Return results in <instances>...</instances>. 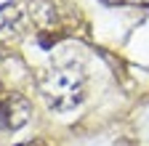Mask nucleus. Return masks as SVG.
Wrapping results in <instances>:
<instances>
[{
    "instance_id": "nucleus-1",
    "label": "nucleus",
    "mask_w": 149,
    "mask_h": 146,
    "mask_svg": "<svg viewBox=\"0 0 149 146\" xmlns=\"http://www.w3.org/2000/svg\"><path fill=\"white\" fill-rule=\"evenodd\" d=\"M37 90L53 112H69L85 98V72L80 64H56L37 77Z\"/></svg>"
},
{
    "instance_id": "nucleus-2",
    "label": "nucleus",
    "mask_w": 149,
    "mask_h": 146,
    "mask_svg": "<svg viewBox=\"0 0 149 146\" xmlns=\"http://www.w3.org/2000/svg\"><path fill=\"white\" fill-rule=\"evenodd\" d=\"M32 117V104L27 96L16 90L0 88V127L3 130H19Z\"/></svg>"
},
{
    "instance_id": "nucleus-3",
    "label": "nucleus",
    "mask_w": 149,
    "mask_h": 146,
    "mask_svg": "<svg viewBox=\"0 0 149 146\" xmlns=\"http://www.w3.org/2000/svg\"><path fill=\"white\" fill-rule=\"evenodd\" d=\"M27 27V11L19 3H0V43H13Z\"/></svg>"
},
{
    "instance_id": "nucleus-4",
    "label": "nucleus",
    "mask_w": 149,
    "mask_h": 146,
    "mask_svg": "<svg viewBox=\"0 0 149 146\" xmlns=\"http://www.w3.org/2000/svg\"><path fill=\"white\" fill-rule=\"evenodd\" d=\"M19 146H48V143L40 141V138H35V141H24V143H19Z\"/></svg>"
},
{
    "instance_id": "nucleus-5",
    "label": "nucleus",
    "mask_w": 149,
    "mask_h": 146,
    "mask_svg": "<svg viewBox=\"0 0 149 146\" xmlns=\"http://www.w3.org/2000/svg\"><path fill=\"white\" fill-rule=\"evenodd\" d=\"M109 3H117V6H133V3H141V0H109Z\"/></svg>"
}]
</instances>
